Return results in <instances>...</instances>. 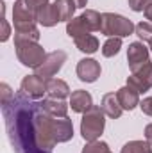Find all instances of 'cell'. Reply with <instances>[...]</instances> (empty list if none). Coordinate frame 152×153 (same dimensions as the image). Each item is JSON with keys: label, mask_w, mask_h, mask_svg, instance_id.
<instances>
[{"label": "cell", "mask_w": 152, "mask_h": 153, "mask_svg": "<svg viewBox=\"0 0 152 153\" xmlns=\"http://www.w3.org/2000/svg\"><path fill=\"white\" fill-rule=\"evenodd\" d=\"M36 14L38 11L32 9L27 0H16L14 2V7H13V23H18V22H38L36 20Z\"/></svg>", "instance_id": "cell-11"}, {"label": "cell", "mask_w": 152, "mask_h": 153, "mask_svg": "<svg viewBox=\"0 0 152 153\" xmlns=\"http://www.w3.org/2000/svg\"><path fill=\"white\" fill-rule=\"evenodd\" d=\"M134 32H136V36L141 39V41L152 43V23L150 22H140V23L136 25Z\"/></svg>", "instance_id": "cell-25"}, {"label": "cell", "mask_w": 152, "mask_h": 153, "mask_svg": "<svg viewBox=\"0 0 152 153\" xmlns=\"http://www.w3.org/2000/svg\"><path fill=\"white\" fill-rule=\"evenodd\" d=\"M74 4H75L77 7H86V4H88V0H74Z\"/></svg>", "instance_id": "cell-34"}, {"label": "cell", "mask_w": 152, "mask_h": 153, "mask_svg": "<svg viewBox=\"0 0 152 153\" xmlns=\"http://www.w3.org/2000/svg\"><path fill=\"white\" fill-rule=\"evenodd\" d=\"M136 25L127 20L122 14H114V13H104L102 14V27H100V34L109 36V38H127L134 32Z\"/></svg>", "instance_id": "cell-3"}, {"label": "cell", "mask_w": 152, "mask_h": 153, "mask_svg": "<svg viewBox=\"0 0 152 153\" xmlns=\"http://www.w3.org/2000/svg\"><path fill=\"white\" fill-rule=\"evenodd\" d=\"M66 34L70 36V38H81V36H86V34H90V30L86 29V25H84V22H82V18L81 16H77L74 20H70L68 23H66Z\"/></svg>", "instance_id": "cell-22"}, {"label": "cell", "mask_w": 152, "mask_h": 153, "mask_svg": "<svg viewBox=\"0 0 152 153\" xmlns=\"http://www.w3.org/2000/svg\"><path fill=\"white\" fill-rule=\"evenodd\" d=\"M47 94L48 98H57V100H65L70 94V87L65 80L61 78H48L47 80Z\"/></svg>", "instance_id": "cell-16"}, {"label": "cell", "mask_w": 152, "mask_h": 153, "mask_svg": "<svg viewBox=\"0 0 152 153\" xmlns=\"http://www.w3.org/2000/svg\"><path fill=\"white\" fill-rule=\"evenodd\" d=\"M127 62H129L131 71H136L138 68L147 64L149 62V50H147V46L143 43H140V41L131 43L129 48H127Z\"/></svg>", "instance_id": "cell-7"}, {"label": "cell", "mask_w": 152, "mask_h": 153, "mask_svg": "<svg viewBox=\"0 0 152 153\" xmlns=\"http://www.w3.org/2000/svg\"><path fill=\"white\" fill-rule=\"evenodd\" d=\"M120 153H152V146L147 141H131L122 148Z\"/></svg>", "instance_id": "cell-23"}, {"label": "cell", "mask_w": 152, "mask_h": 153, "mask_svg": "<svg viewBox=\"0 0 152 153\" xmlns=\"http://www.w3.org/2000/svg\"><path fill=\"white\" fill-rule=\"evenodd\" d=\"M0 93H2V98H0V103H2V105H4V103H7V102L14 96V93L11 91V87H9L5 82H2V84H0Z\"/></svg>", "instance_id": "cell-28"}, {"label": "cell", "mask_w": 152, "mask_h": 153, "mask_svg": "<svg viewBox=\"0 0 152 153\" xmlns=\"http://www.w3.org/2000/svg\"><path fill=\"white\" fill-rule=\"evenodd\" d=\"M81 18H82V22H84V25H86V29H88L90 32L100 30V27H102V14H100V13L93 11V9H86V11L81 14Z\"/></svg>", "instance_id": "cell-20"}, {"label": "cell", "mask_w": 152, "mask_h": 153, "mask_svg": "<svg viewBox=\"0 0 152 153\" xmlns=\"http://www.w3.org/2000/svg\"><path fill=\"white\" fill-rule=\"evenodd\" d=\"M116 96H118V102H120L123 111H132L134 107L140 105V93L136 89H132L131 85H125V87L118 89Z\"/></svg>", "instance_id": "cell-12"}, {"label": "cell", "mask_w": 152, "mask_h": 153, "mask_svg": "<svg viewBox=\"0 0 152 153\" xmlns=\"http://www.w3.org/2000/svg\"><path fill=\"white\" fill-rule=\"evenodd\" d=\"M145 18H147V20L152 23V4L147 7V11H145Z\"/></svg>", "instance_id": "cell-33"}, {"label": "cell", "mask_w": 152, "mask_h": 153, "mask_svg": "<svg viewBox=\"0 0 152 153\" xmlns=\"http://www.w3.org/2000/svg\"><path fill=\"white\" fill-rule=\"evenodd\" d=\"M27 4L32 7V9H36V11H39L43 5H47L48 4V0H27Z\"/></svg>", "instance_id": "cell-31"}, {"label": "cell", "mask_w": 152, "mask_h": 153, "mask_svg": "<svg viewBox=\"0 0 152 153\" xmlns=\"http://www.w3.org/2000/svg\"><path fill=\"white\" fill-rule=\"evenodd\" d=\"M22 91H23L29 98L38 100V98H41V96L47 93V80L41 78V76H38V75L23 76V80H22Z\"/></svg>", "instance_id": "cell-8"}, {"label": "cell", "mask_w": 152, "mask_h": 153, "mask_svg": "<svg viewBox=\"0 0 152 153\" xmlns=\"http://www.w3.org/2000/svg\"><path fill=\"white\" fill-rule=\"evenodd\" d=\"M100 107H102L104 114L108 117H111V119H118L122 116V111H123L120 102H118V96L114 93H108V94L102 96V105Z\"/></svg>", "instance_id": "cell-15"}, {"label": "cell", "mask_w": 152, "mask_h": 153, "mask_svg": "<svg viewBox=\"0 0 152 153\" xmlns=\"http://www.w3.org/2000/svg\"><path fill=\"white\" fill-rule=\"evenodd\" d=\"M5 130L14 153H52L56 141V117L41 105L29 98L23 91L16 93L2 105Z\"/></svg>", "instance_id": "cell-1"}, {"label": "cell", "mask_w": 152, "mask_h": 153, "mask_svg": "<svg viewBox=\"0 0 152 153\" xmlns=\"http://www.w3.org/2000/svg\"><path fill=\"white\" fill-rule=\"evenodd\" d=\"M152 4V0H129V7L136 13H141V11H147V7Z\"/></svg>", "instance_id": "cell-27"}, {"label": "cell", "mask_w": 152, "mask_h": 153, "mask_svg": "<svg viewBox=\"0 0 152 153\" xmlns=\"http://www.w3.org/2000/svg\"><path fill=\"white\" fill-rule=\"evenodd\" d=\"M70 105H72V111L79 112V114H84L91 105H93V100H91V94L84 89H77L72 93L70 96Z\"/></svg>", "instance_id": "cell-13"}, {"label": "cell", "mask_w": 152, "mask_h": 153, "mask_svg": "<svg viewBox=\"0 0 152 153\" xmlns=\"http://www.w3.org/2000/svg\"><path fill=\"white\" fill-rule=\"evenodd\" d=\"M9 39V25L5 22V18L2 16V36H0V41H7Z\"/></svg>", "instance_id": "cell-30"}, {"label": "cell", "mask_w": 152, "mask_h": 153, "mask_svg": "<svg viewBox=\"0 0 152 153\" xmlns=\"http://www.w3.org/2000/svg\"><path fill=\"white\" fill-rule=\"evenodd\" d=\"M14 25V45L16 43H38L39 41V30L34 22H18Z\"/></svg>", "instance_id": "cell-9"}, {"label": "cell", "mask_w": 152, "mask_h": 153, "mask_svg": "<svg viewBox=\"0 0 152 153\" xmlns=\"http://www.w3.org/2000/svg\"><path fill=\"white\" fill-rule=\"evenodd\" d=\"M77 76L82 82H95L100 76V64L95 59H81L77 62Z\"/></svg>", "instance_id": "cell-10"}, {"label": "cell", "mask_w": 152, "mask_h": 153, "mask_svg": "<svg viewBox=\"0 0 152 153\" xmlns=\"http://www.w3.org/2000/svg\"><path fill=\"white\" fill-rule=\"evenodd\" d=\"M140 107H141L143 114L152 116V96H150V98H145L143 102H140Z\"/></svg>", "instance_id": "cell-29"}, {"label": "cell", "mask_w": 152, "mask_h": 153, "mask_svg": "<svg viewBox=\"0 0 152 153\" xmlns=\"http://www.w3.org/2000/svg\"><path fill=\"white\" fill-rule=\"evenodd\" d=\"M54 134H56L57 144L70 141V139L74 137V123H72V119H68V117H57V119H56Z\"/></svg>", "instance_id": "cell-14"}, {"label": "cell", "mask_w": 152, "mask_h": 153, "mask_svg": "<svg viewBox=\"0 0 152 153\" xmlns=\"http://www.w3.org/2000/svg\"><path fill=\"white\" fill-rule=\"evenodd\" d=\"M82 153H113L109 150V146L102 141H93V143H88L84 146Z\"/></svg>", "instance_id": "cell-26"}, {"label": "cell", "mask_w": 152, "mask_h": 153, "mask_svg": "<svg viewBox=\"0 0 152 153\" xmlns=\"http://www.w3.org/2000/svg\"><path fill=\"white\" fill-rule=\"evenodd\" d=\"M145 139H147V143L152 146V123L145 126Z\"/></svg>", "instance_id": "cell-32"}, {"label": "cell", "mask_w": 152, "mask_h": 153, "mask_svg": "<svg viewBox=\"0 0 152 153\" xmlns=\"http://www.w3.org/2000/svg\"><path fill=\"white\" fill-rule=\"evenodd\" d=\"M54 7H56V13L61 22L68 23L70 20H74V13L77 9L74 0H54Z\"/></svg>", "instance_id": "cell-19"}, {"label": "cell", "mask_w": 152, "mask_h": 153, "mask_svg": "<svg viewBox=\"0 0 152 153\" xmlns=\"http://www.w3.org/2000/svg\"><path fill=\"white\" fill-rule=\"evenodd\" d=\"M43 109L54 117H68V105L57 98H45L41 102Z\"/></svg>", "instance_id": "cell-17"}, {"label": "cell", "mask_w": 152, "mask_h": 153, "mask_svg": "<svg viewBox=\"0 0 152 153\" xmlns=\"http://www.w3.org/2000/svg\"><path fill=\"white\" fill-rule=\"evenodd\" d=\"M75 46L84 53H95L99 50V39L91 34H86V36L75 38Z\"/></svg>", "instance_id": "cell-21"}, {"label": "cell", "mask_w": 152, "mask_h": 153, "mask_svg": "<svg viewBox=\"0 0 152 153\" xmlns=\"http://www.w3.org/2000/svg\"><path fill=\"white\" fill-rule=\"evenodd\" d=\"M65 62H66V53H65L63 50H54V52L47 53L45 61L39 64L34 71H36V75L38 76L45 78V80H48V78H52V76L63 68Z\"/></svg>", "instance_id": "cell-5"}, {"label": "cell", "mask_w": 152, "mask_h": 153, "mask_svg": "<svg viewBox=\"0 0 152 153\" xmlns=\"http://www.w3.org/2000/svg\"><path fill=\"white\" fill-rule=\"evenodd\" d=\"M106 126V119H104V111L99 105H91L81 121V135L86 143H93L97 141Z\"/></svg>", "instance_id": "cell-2"}, {"label": "cell", "mask_w": 152, "mask_h": 153, "mask_svg": "<svg viewBox=\"0 0 152 153\" xmlns=\"http://www.w3.org/2000/svg\"><path fill=\"white\" fill-rule=\"evenodd\" d=\"M36 20H38V23H41L43 27H54V25H57L61 22L59 16H57V13H56L54 4L43 5L38 11V14H36Z\"/></svg>", "instance_id": "cell-18"}, {"label": "cell", "mask_w": 152, "mask_h": 153, "mask_svg": "<svg viewBox=\"0 0 152 153\" xmlns=\"http://www.w3.org/2000/svg\"><path fill=\"white\" fill-rule=\"evenodd\" d=\"M122 48V38H109L104 43V48H102V55L104 57H113L120 52Z\"/></svg>", "instance_id": "cell-24"}, {"label": "cell", "mask_w": 152, "mask_h": 153, "mask_svg": "<svg viewBox=\"0 0 152 153\" xmlns=\"http://www.w3.org/2000/svg\"><path fill=\"white\" fill-rule=\"evenodd\" d=\"M150 48H152V43H150Z\"/></svg>", "instance_id": "cell-35"}, {"label": "cell", "mask_w": 152, "mask_h": 153, "mask_svg": "<svg viewBox=\"0 0 152 153\" xmlns=\"http://www.w3.org/2000/svg\"><path fill=\"white\" fill-rule=\"evenodd\" d=\"M14 46H16V57H18V61L23 66H27V68L36 70L39 64L45 61V57H47L43 46H39L38 43L27 41V43H16Z\"/></svg>", "instance_id": "cell-4"}, {"label": "cell", "mask_w": 152, "mask_h": 153, "mask_svg": "<svg viewBox=\"0 0 152 153\" xmlns=\"http://www.w3.org/2000/svg\"><path fill=\"white\" fill-rule=\"evenodd\" d=\"M127 85H131L138 93H145V91L150 89L152 87V62L150 61L131 73V76L127 78Z\"/></svg>", "instance_id": "cell-6"}]
</instances>
